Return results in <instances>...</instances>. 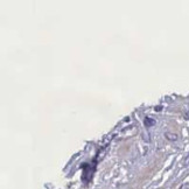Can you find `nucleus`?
<instances>
[{
	"label": "nucleus",
	"mask_w": 189,
	"mask_h": 189,
	"mask_svg": "<svg viewBox=\"0 0 189 189\" xmlns=\"http://www.w3.org/2000/svg\"><path fill=\"white\" fill-rule=\"evenodd\" d=\"M155 124V122L152 119V118H149V117H147L146 119H145V125H146V127H151L152 125H154Z\"/></svg>",
	"instance_id": "1"
},
{
	"label": "nucleus",
	"mask_w": 189,
	"mask_h": 189,
	"mask_svg": "<svg viewBox=\"0 0 189 189\" xmlns=\"http://www.w3.org/2000/svg\"><path fill=\"white\" fill-rule=\"evenodd\" d=\"M166 138L169 139V140H173V141H174V140H177V135L173 134V133H169V132L166 133Z\"/></svg>",
	"instance_id": "2"
},
{
	"label": "nucleus",
	"mask_w": 189,
	"mask_h": 189,
	"mask_svg": "<svg viewBox=\"0 0 189 189\" xmlns=\"http://www.w3.org/2000/svg\"><path fill=\"white\" fill-rule=\"evenodd\" d=\"M188 162H189V157H188V159L186 160V163H188Z\"/></svg>",
	"instance_id": "3"
}]
</instances>
